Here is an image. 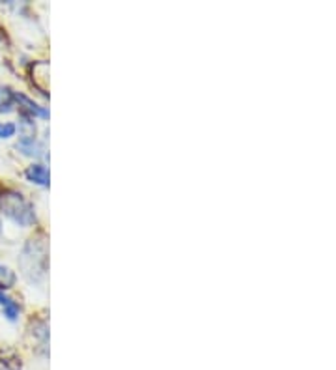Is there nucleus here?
<instances>
[{
    "label": "nucleus",
    "instance_id": "obj_1",
    "mask_svg": "<svg viewBox=\"0 0 336 370\" xmlns=\"http://www.w3.org/2000/svg\"><path fill=\"white\" fill-rule=\"evenodd\" d=\"M19 266L30 282H42L49 269V243L43 234H38L23 247Z\"/></svg>",
    "mask_w": 336,
    "mask_h": 370
},
{
    "label": "nucleus",
    "instance_id": "obj_2",
    "mask_svg": "<svg viewBox=\"0 0 336 370\" xmlns=\"http://www.w3.org/2000/svg\"><path fill=\"white\" fill-rule=\"evenodd\" d=\"M0 210L17 225L30 226L36 223L34 206L14 189H4L0 193Z\"/></svg>",
    "mask_w": 336,
    "mask_h": 370
},
{
    "label": "nucleus",
    "instance_id": "obj_3",
    "mask_svg": "<svg viewBox=\"0 0 336 370\" xmlns=\"http://www.w3.org/2000/svg\"><path fill=\"white\" fill-rule=\"evenodd\" d=\"M15 101L19 103V107L25 112V116L28 118H49V110L40 107L38 103H34L30 97L25 94H15Z\"/></svg>",
    "mask_w": 336,
    "mask_h": 370
},
{
    "label": "nucleus",
    "instance_id": "obj_4",
    "mask_svg": "<svg viewBox=\"0 0 336 370\" xmlns=\"http://www.w3.org/2000/svg\"><path fill=\"white\" fill-rule=\"evenodd\" d=\"M25 176H27L28 182H32L36 185H42V187H49V169L45 164L42 163H34L30 164L25 172Z\"/></svg>",
    "mask_w": 336,
    "mask_h": 370
},
{
    "label": "nucleus",
    "instance_id": "obj_5",
    "mask_svg": "<svg viewBox=\"0 0 336 370\" xmlns=\"http://www.w3.org/2000/svg\"><path fill=\"white\" fill-rule=\"evenodd\" d=\"M17 150L23 151V153L28 156V158H42L43 156V146L36 140V137L19 138V143H17Z\"/></svg>",
    "mask_w": 336,
    "mask_h": 370
},
{
    "label": "nucleus",
    "instance_id": "obj_6",
    "mask_svg": "<svg viewBox=\"0 0 336 370\" xmlns=\"http://www.w3.org/2000/svg\"><path fill=\"white\" fill-rule=\"evenodd\" d=\"M0 308H2V312L6 316L10 322H15L19 314H21V307H19V303L14 301L10 295H6L4 292H0Z\"/></svg>",
    "mask_w": 336,
    "mask_h": 370
},
{
    "label": "nucleus",
    "instance_id": "obj_7",
    "mask_svg": "<svg viewBox=\"0 0 336 370\" xmlns=\"http://www.w3.org/2000/svg\"><path fill=\"white\" fill-rule=\"evenodd\" d=\"M15 103V92L8 86H0V114L2 112H12Z\"/></svg>",
    "mask_w": 336,
    "mask_h": 370
},
{
    "label": "nucleus",
    "instance_id": "obj_8",
    "mask_svg": "<svg viewBox=\"0 0 336 370\" xmlns=\"http://www.w3.org/2000/svg\"><path fill=\"white\" fill-rule=\"evenodd\" d=\"M15 281H17V277H15L14 271L8 266L0 264V290H10L15 284Z\"/></svg>",
    "mask_w": 336,
    "mask_h": 370
},
{
    "label": "nucleus",
    "instance_id": "obj_9",
    "mask_svg": "<svg viewBox=\"0 0 336 370\" xmlns=\"http://www.w3.org/2000/svg\"><path fill=\"white\" fill-rule=\"evenodd\" d=\"M21 131L23 137H36V123L32 118L25 116L21 122Z\"/></svg>",
    "mask_w": 336,
    "mask_h": 370
},
{
    "label": "nucleus",
    "instance_id": "obj_10",
    "mask_svg": "<svg viewBox=\"0 0 336 370\" xmlns=\"http://www.w3.org/2000/svg\"><path fill=\"white\" fill-rule=\"evenodd\" d=\"M15 131H17V127H15V123H12V122L2 123V122H0V138L14 137Z\"/></svg>",
    "mask_w": 336,
    "mask_h": 370
},
{
    "label": "nucleus",
    "instance_id": "obj_11",
    "mask_svg": "<svg viewBox=\"0 0 336 370\" xmlns=\"http://www.w3.org/2000/svg\"><path fill=\"white\" fill-rule=\"evenodd\" d=\"M0 232H2V221H0Z\"/></svg>",
    "mask_w": 336,
    "mask_h": 370
}]
</instances>
